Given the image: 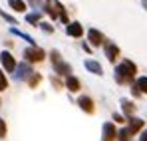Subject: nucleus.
Instances as JSON below:
<instances>
[{
	"mask_svg": "<svg viewBox=\"0 0 147 141\" xmlns=\"http://www.w3.org/2000/svg\"><path fill=\"white\" fill-rule=\"evenodd\" d=\"M135 88L139 90V94H147V78H145V76L137 78V82H135Z\"/></svg>",
	"mask_w": 147,
	"mask_h": 141,
	"instance_id": "2eb2a0df",
	"label": "nucleus"
},
{
	"mask_svg": "<svg viewBox=\"0 0 147 141\" xmlns=\"http://www.w3.org/2000/svg\"><path fill=\"white\" fill-rule=\"evenodd\" d=\"M88 40L94 44V46H99V44H103V34L96 30V28H92L90 32H88Z\"/></svg>",
	"mask_w": 147,
	"mask_h": 141,
	"instance_id": "1a4fd4ad",
	"label": "nucleus"
},
{
	"mask_svg": "<svg viewBox=\"0 0 147 141\" xmlns=\"http://www.w3.org/2000/svg\"><path fill=\"white\" fill-rule=\"evenodd\" d=\"M44 50L42 48H36V46H30V48H26L24 50V58H26V62H42L44 60Z\"/></svg>",
	"mask_w": 147,
	"mask_h": 141,
	"instance_id": "7ed1b4c3",
	"label": "nucleus"
},
{
	"mask_svg": "<svg viewBox=\"0 0 147 141\" xmlns=\"http://www.w3.org/2000/svg\"><path fill=\"white\" fill-rule=\"evenodd\" d=\"M113 119H115V121H119V123H121V121H123V117H121V115H119V113H113Z\"/></svg>",
	"mask_w": 147,
	"mask_h": 141,
	"instance_id": "bb28decb",
	"label": "nucleus"
},
{
	"mask_svg": "<svg viewBox=\"0 0 147 141\" xmlns=\"http://www.w3.org/2000/svg\"><path fill=\"white\" fill-rule=\"evenodd\" d=\"M101 141H115V125L103 123V139Z\"/></svg>",
	"mask_w": 147,
	"mask_h": 141,
	"instance_id": "6e6552de",
	"label": "nucleus"
},
{
	"mask_svg": "<svg viewBox=\"0 0 147 141\" xmlns=\"http://www.w3.org/2000/svg\"><path fill=\"white\" fill-rule=\"evenodd\" d=\"M6 137V123H4V119L0 117V139H4Z\"/></svg>",
	"mask_w": 147,
	"mask_h": 141,
	"instance_id": "5701e85b",
	"label": "nucleus"
},
{
	"mask_svg": "<svg viewBox=\"0 0 147 141\" xmlns=\"http://www.w3.org/2000/svg\"><path fill=\"white\" fill-rule=\"evenodd\" d=\"M121 105H123V111H125V115H127V117H131V113L135 111L133 103H131L129 99H121Z\"/></svg>",
	"mask_w": 147,
	"mask_h": 141,
	"instance_id": "dca6fc26",
	"label": "nucleus"
},
{
	"mask_svg": "<svg viewBox=\"0 0 147 141\" xmlns=\"http://www.w3.org/2000/svg\"><path fill=\"white\" fill-rule=\"evenodd\" d=\"M32 74H34V72H32V68H30V64L24 62V64L16 66V74H14V78H16V80H28Z\"/></svg>",
	"mask_w": 147,
	"mask_h": 141,
	"instance_id": "20e7f679",
	"label": "nucleus"
},
{
	"mask_svg": "<svg viewBox=\"0 0 147 141\" xmlns=\"http://www.w3.org/2000/svg\"><path fill=\"white\" fill-rule=\"evenodd\" d=\"M40 28H42L44 32H48V34H50V32H54V28H52L50 24H46V22H42V24H40Z\"/></svg>",
	"mask_w": 147,
	"mask_h": 141,
	"instance_id": "393cba45",
	"label": "nucleus"
},
{
	"mask_svg": "<svg viewBox=\"0 0 147 141\" xmlns=\"http://www.w3.org/2000/svg\"><path fill=\"white\" fill-rule=\"evenodd\" d=\"M86 68L92 72V74H96V76H101V66H99V62H94V60H88L86 62Z\"/></svg>",
	"mask_w": 147,
	"mask_h": 141,
	"instance_id": "ddd939ff",
	"label": "nucleus"
},
{
	"mask_svg": "<svg viewBox=\"0 0 147 141\" xmlns=\"http://www.w3.org/2000/svg\"><path fill=\"white\" fill-rule=\"evenodd\" d=\"M141 2H143V6H145V8H147V0H141Z\"/></svg>",
	"mask_w": 147,
	"mask_h": 141,
	"instance_id": "cd10ccee",
	"label": "nucleus"
},
{
	"mask_svg": "<svg viewBox=\"0 0 147 141\" xmlns=\"http://www.w3.org/2000/svg\"><path fill=\"white\" fill-rule=\"evenodd\" d=\"M10 32H12L14 36H20V38L26 40V42H30V46H34V38H32V36H28V34H24V32H20V30H18V28H14V26L10 28Z\"/></svg>",
	"mask_w": 147,
	"mask_h": 141,
	"instance_id": "4468645a",
	"label": "nucleus"
},
{
	"mask_svg": "<svg viewBox=\"0 0 147 141\" xmlns=\"http://www.w3.org/2000/svg\"><path fill=\"white\" fill-rule=\"evenodd\" d=\"M66 88H68L70 92H80V88H82V86H80V80H78L76 76H68V78H66Z\"/></svg>",
	"mask_w": 147,
	"mask_h": 141,
	"instance_id": "f8f14e48",
	"label": "nucleus"
},
{
	"mask_svg": "<svg viewBox=\"0 0 147 141\" xmlns=\"http://www.w3.org/2000/svg\"><path fill=\"white\" fill-rule=\"evenodd\" d=\"M50 58H52V64H54V70H56V74H60V76H70L72 74V68L62 60V56H60V52L58 50H52L50 52Z\"/></svg>",
	"mask_w": 147,
	"mask_h": 141,
	"instance_id": "f03ea898",
	"label": "nucleus"
},
{
	"mask_svg": "<svg viewBox=\"0 0 147 141\" xmlns=\"http://www.w3.org/2000/svg\"><path fill=\"white\" fill-rule=\"evenodd\" d=\"M78 105H80L84 111H88V113H94V101H92V97H88V95H82V97L78 99Z\"/></svg>",
	"mask_w": 147,
	"mask_h": 141,
	"instance_id": "0eeeda50",
	"label": "nucleus"
},
{
	"mask_svg": "<svg viewBox=\"0 0 147 141\" xmlns=\"http://www.w3.org/2000/svg\"><path fill=\"white\" fill-rule=\"evenodd\" d=\"M26 20H28L30 24H38V22H40V14H38V12H36V14H28Z\"/></svg>",
	"mask_w": 147,
	"mask_h": 141,
	"instance_id": "aec40b11",
	"label": "nucleus"
},
{
	"mask_svg": "<svg viewBox=\"0 0 147 141\" xmlns=\"http://www.w3.org/2000/svg\"><path fill=\"white\" fill-rule=\"evenodd\" d=\"M0 62H2V66H4L6 72H14L16 70V62H14V58H12L10 52H2V54H0Z\"/></svg>",
	"mask_w": 147,
	"mask_h": 141,
	"instance_id": "39448f33",
	"label": "nucleus"
},
{
	"mask_svg": "<svg viewBox=\"0 0 147 141\" xmlns=\"http://www.w3.org/2000/svg\"><path fill=\"white\" fill-rule=\"evenodd\" d=\"M0 16H2V18H4V20H8V22H10V24H16V20H14V18H12V16H10V14H6V12H4V10H0Z\"/></svg>",
	"mask_w": 147,
	"mask_h": 141,
	"instance_id": "b1692460",
	"label": "nucleus"
},
{
	"mask_svg": "<svg viewBox=\"0 0 147 141\" xmlns=\"http://www.w3.org/2000/svg\"><path fill=\"white\" fill-rule=\"evenodd\" d=\"M38 82H40V76H38V74H32V76L28 78V84H30V86H36Z\"/></svg>",
	"mask_w": 147,
	"mask_h": 141,
	"instance_id": "4be33fe9",
	"label": "nucleus"
},
{
	"mask_svg": "<svg viewBox=\"0 0 147 141\" xmlns=\"http://www.w3.org/2000/svg\"><path fill=\"white\" fill-rule=\"evenodd\" d=\"M10 2V6L14 8V10H18V12H24L26 10V2L24 0H8Z\"/></svg>",
	"mask_w": 147,
	"mask_h": 141,
	"instance_id": "f3484780",
	"label": "nucleus"
},
{
	"mask_svg": "<svg viewBox=\"0 0 147 141\" xmlns=\"http://www.w3.org/2000/svg\"><path fill=\"white\" fill-rule=\"evenodd\" d=\"M135 72H137V68H135V64L133 62H129V60H123L121 64L115 68V82L117 84H131L133 82V78H135Z\"/></svg>",
	"mask_w": 147,
	"mask_h": 141,
	"instance_id": "f257e3e1",
	"label": "nucleus"
},
{
	"mask_svg": "<svg viewBox=\"0 0 147 141\" xmlns=\"http://www.w3.org/2000/svg\"><path fill=\"white\" fill-rule=\"evenodd\" d=\"M8 88V80H6V76H4V72L0 70V92H4Z\"/></svg>",
	"mask_w": 147,
	"mask_h": 141,
	"instance_id": "6ab92c4d",
	"label": "nucleus"
},
{
	"mask_svg": "<svg viewBox=\"0 0 147 141\" xmlns=\"http://www.w3.org/2000/svg\"><path fill=\"white\" fill-rule=\"evenodd\" d=\"M139 141H147V129H143V131H141V137H139Z\"/></svg>",
	"mask_w": 147,
	"mask_h": 141,
	"instance_id": "a878e982",
	"label": "nucleus"
},
{
	"mask_svg": "<svg viewBox=\"0 0 147 141\" xmlns=\"http://www.w3.org/2000/svg\"><path fill=\"white\" fill-rule=\"evenodd\" d=\"M28 2H30L34 8H44V10H46V6H48V4H44L42 0H28Z\"/></svg>",
	"mask_w": 147,
	"mask_h": 141,
	"instance_id": "412c9836",
	"label": "nucleus"
},
{
	"mask_svg": "<svg viewBox=\"0 0 147 141\" xmlns=\"http://www.w3.org/2000/svg\"><path fill=\"white\" fill-rule=\"evenodd\" d=\"M119 56V48L115 44H105V58L109 62H115V58Z\"/></svg>",
	"mask_w": 147,
	"mask_h": 141,
	"instance_id": "9d476101",
	"label": "nucleus"
},
{
	"mask_svg": "<svg viewBox=\"0 0 147 141\" xmlns=\"http://www.w3.org/2000/svg\"><path fill=\"white\" fill-rule=\"evenodd\" d=\"M141 127H143V119H139V117H131V119H129L127 129H129V133H131V135H133V133H137Z\"/></svg>",
	"mask_w": 147,
	"mask_h": 141,
	"instance_id": "9b49d317",
	"label": "nucleus"
},
{
	"mask_svg": "<svg viewBox=\"0 0 147 141\" xmlns=\"http://www.w3.org/2000/svg\"><path fill=\"white\" fill-rule=\"evenodd\" d=\"M129 135H131V133H129V129H127V127H123L121 131L117 133V141H129Z\"/></svg>",
	"mask_w": 147,
	"mask_h": 141,
	"instance_id": "a211bd4d",
	"label": "nucleus"
},
{
	"mask_svg": "<svg viewBox=\"0 0 147 141\" xmlns=\"http://www.w3.org/2000/svg\"><path fill=\"white\" fill-rule=\"evenodd\" d=\"M66 34L68 36H72V38H80L82 34H84V26L80 22H72L66 26Z\"/></svg>",
	"mask_w": 147,
	"mask_h": 141,
	"instance_id": "423d86ee",
	"label": "nucleus"
}]
</instances>
